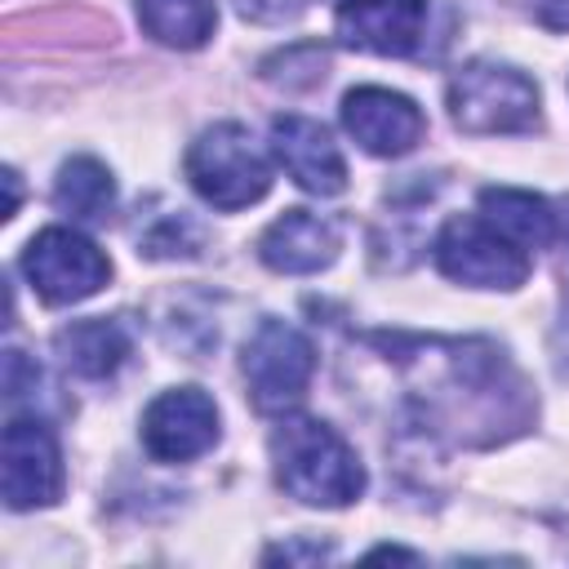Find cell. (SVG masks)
Returning a JSON list of instances; mask_svg holds the SVG:
<instances>
[{"label":"cell","mask_w":569,"mask_h":569,"mask_svg":"<svg viewBox=\"0 0 569 569\" xmlns=\"http://www.w3.org/2000/svg\"><path fill=\"white\" fill-rule=\"evenodd\" d=\"M271 462L280 489L307 507H347L365 489L356 449L320 418H280V427L271 431Z\"/></svg>","instance_id":"1"},{"label":"cell","mask_w":569,"mask_h":569,"mask_svg":"<svg viewBox=\"0 0 569 569\" xmlns=\"http://www.w3.org/2000/svg\"><path fill=\"white\" fill-rule=\"evenodd\" d=\"M187 178L213 209H249L271 191V164L236 120H222L191 142Z\"/></svg>","instance_id":"2"},{"label":"cell","mask_w":569,"mask_h":569,"mask_svg":"<svg viewBox=\"0 0 569 569\" xmlns=\"http://www.w3.org/2000/svg\"><path fill=\"white\" fill-rule=\"evenodd\" d=\"M449 116L462 133H520L538 120V84L507 62H467L449 80Z\"/></svg>","instance_id":"3"},{"label":"cell","mask_w":569,"mask_h":569,"mask_svg":"<svg viewBox=\"0 0 569 569\" xmlns=\"http://www.w3.org/2000/svg\"><path fill=\"white\" fill-rule=\"evenodd\" d=\"M436 267L471 289H520L529 276V253L511 244L480 213L449 218L436 236Z\"/></svg>","instance_id":"4"},{"label":"cell","mask_w":569,"mask_h":569,"mask_svg":"<svg viewBox=\"0 0 569 569\" xmlns=\"http://www.w3.org/2000/svg\"><path fill=\"white\" fill-rule=\"evenodd\" d=\"M316 373V347L289 320H262L244 342V382L262 413H284L307 396Z\"/></svg>","instance_id":"5"},{"label":"cell","mask_w":569,"mask_h":569,"mask_svg":"<svg viewBox=\"0 0 569 569\" xmlns=\"http://www.w3.org/2000/svg\"><path fill=\"white\" fill-rule=\"evenodd\" d=\"M22 271L49 307L84 302L111 280V262L102 258V249L71 227H44L40 236H31Z\"/></svg>","instance_id":"6"},{"label":"cell","mask_w":569,"mask_h":569,"mask_svg":"<svg viewBox=\"0 0 569 569\" xmlns=\"http://www.w3.org/2000/svg\"><path fill=\"white\" fill-rule=\"evenodd\" d=\"M0 489L9 511H36L62 498V453L40 418H9L0 445Z\"/></svg>","instance_id":"7"},{"label":"cell","mask_w":569,"mask_h":569,"mask_svg":"<svg viewBox=\"0 0 569 569\" xmlns=\"http://www.w3.org/2000/svg\"><path fill=\"white\" fill-rule=\"evenodd\" d=\"M218 440V409L200 387L160 391L142 413V445L156 462H191Z\"/></svg>","instance_id":"8"},{"label":"cell","mask_w":569,"mask_h":569,"mask_svg":"<svg viewBox=\"0 0 569 569\" xmlns=\"http://www.w3.org/2000/svg\"><path fill=\"white\" fill-rule=\"evenodd\" d=\"M342 124L369 156H405L422 142V129H427L418 102L382 84L351 89L342 98Z\"/></svg>","instance_id":"9"},{"label":"cell","mask_w":569,"mask_h":569,"mask_svg":"<svg viewBox=\"0 0 569 569\" xmlns=\"http://www.w3.org/2000/svg\"><path fill=\"white\" fill-rule=\"evenodd\" d=\"M427 27V0H342L333 13V31L342 44L405 58L418 49Z\"/></svg>","instance_id":"10"},{"label":"cell","mask_w":569,"mask_h":569,"mask_svg":"<svg viewBox=\"0 0 569 569\" xmlns=\"http://www.w3.org/2000/svg\"><path fill=\"white\" fill-rule=\"evenodd\" d=\"M271 151L280 169L311 196H338L347 187V160L329 129L311 116H276L271 120Z\"/></svg>","instance_id":"11"},{"label":"cell","mask_w":569,"mask_h":569,"mask_svg":"<svg viewBox=\"0 0 569 569\" xmlns=\"http://www.w3.org/2000/svg\"><path fill=\"white\" fill-rule=\"evenodd\" d=\"M338 227L311 209H284L258 240V258L280 276H311L338 258Z\"/></svg>","instance_id":"12"},{"label":"cell","mask_w":569,"mask_h":569,"mask_svg":"<svg viewBox=\"0 0 569 569\" xmlns=\"http://www.w3.org/2000/svg\"><path fill=\"white\" fill-rule=\"evenodd\" d=\"M480 218L493 222L525 253L556 240V213H551V204L542 196H533V191H520V187H485L480 191Z\"/></svg>","instance_id":"13"},{"label":"cell","mask_w":569,"mask_h":569,"mask_svg":"<svg viewBox=\"0 0 569 569\" xmlns=\"http://www.w3.org/2000/svg\"><path fill=\"white\" fill-rule=\"evenodd\" d=\"M53 347H58V356H62V365L71 373H80V378H111L124 365V356H129V333H124L120 320L98 316V320H76L67 329H58Z\"/></svg>","instance_id":"14"},{"label":"cell","mask_w":569,"mask_h":569,"mask_svg":"<svg viewBox=\"0 0 569 569\" xmlns=\"http://www.w3.org/2000/svg\"><path fill=\"white\" fill-rule=\"evenodd\" d=\"M53 204L67 218H76V222H107L111 209H116V178H111V169L102 160H93V156H71L58 169Z\"/></svg>","instance_id":"15"},{"label":"cell","mask_w":569,"mask_h":569,"mask_svg":"<svg viewBox=\"0 0 569 569\" xmlns=\"http://www.w3.org/2000/svg\"><path fill=\"white\" fill-rule=\"evenodd\" d=\"M138 22L169 49H200L218 27V9L213 0H138Z\"/></svg>","instance_id":"16"},{"label":"cell","mask_w":569,"mask_h":569,"mask_svg":"<svg viewBox=\"0 0 569 569\" xmlns=\"http://www.w3.org/2000/svg\"><path fill=\"white\" fill-rule=\"evenodd\" d=\"M529 9L547 31H569V0H529Z\"/></svg>","instance_id":"17"},{"label":"cell","mask_w":569,"mask_h":569,"mask_svg":"<svg viewBox=\"0 0 569 569\" xmlns=\"http://www.w3.org/2000/svg\"><path fill=\"white\" fill-rule=\"evenodd\" d=\"M325 556H329V547H320V542H289V547L267 551V560H325Z\"/></svg>","instance_id":"18"},{"label":"cell","mask_w":569,"mask_h":569,"mask_svg":"<svg viewBox=\"0 0 569 569\" xmlns=\"http://www.w3.org/2000/svg\"><path fill=\"white\" fill-rule=\"evenodd\" d=\"M240 9H244V18H280L284 9H289V0H240Z\"/></svg>","instance_id":"19"},{"label":"cell","mask_w":569,"mask_h":569,"mask_svg":"<svg viewBox=\"0 0 569 569\" xmlns=\"http://www.w3.org/2000/svg\"><path fill=\"white\" fill-rule=\"evenodd\" d=\"M4 187H9V200H4V218H13V213H18V173H13V169H4Z\"/></svg>","instance_id":"20"},{"label":"cell","mask_w":569,"mask_h":569,"mask_svg":"<svg viewBox=\"0 0 569 569\" xmlns=\"http://www.w3.org/2000/svg\"><path fill=\"white\" fill-rule=\"evenodd\" d=\"M369 560H418L413 551H405V547H373L369 551Z\"/></svg>","instance_id":"21"}]
</instances>
